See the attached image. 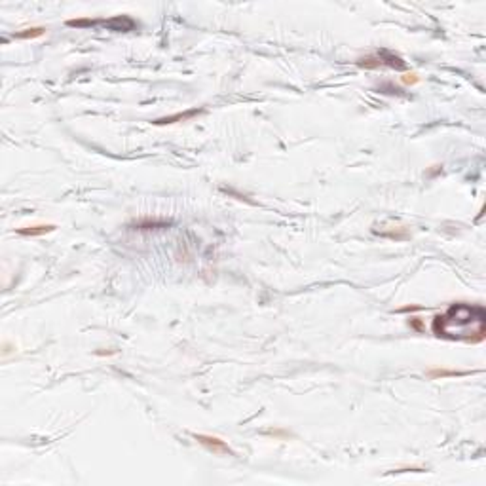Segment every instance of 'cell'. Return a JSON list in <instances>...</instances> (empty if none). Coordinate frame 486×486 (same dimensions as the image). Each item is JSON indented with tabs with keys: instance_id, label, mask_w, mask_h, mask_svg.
<instances>
[{
	"instance_id": "1",
	"label": "cell",
	"mask_w": 486,
	"mask_h": 486,
	"mask_svg": "<svg viewBox=\"0 0 486 486\" xmlns=\"http://www.w3.org/2000/svg\"><path fill=\"white\" fill-rule=\"evenodd\" d=\"M433 332L439 338L460 342L485 340L486 314L483 306L471 304H452L445 314H439L433 319Z\"/></svg>"
},
{
	"instance_id": "2",
	"label": "cell",
	"mask_w": 486,
	"mask_h": 486,
	"mask_svg": "<svg viewBox=\"0 0 486 486\" xmlns=\"http://www.w3.org/2000/svg\"><path fill=\"white\" fill-rule=\"evenodd\" d=\"M357 67H361V69H380V67H389V69H395V71H405V69H406V63H405L399 55L391 53L388 49H380V51L372 53V55H366V57L357 59Z\"/></svg>"
},
{
	"instance_id": "3",
	"label": "cell",
	"mask_w": 486,
	"mask_h": 486,
	"mask_svg": "<svg viewBox=\"0 0 486 486\" xmlns=\"http://www.w3.org/2000/svg\"><path fill=\"white\" fill-rule=\"evenodd\" d=\"M194 439L202 445V446H205L209 452H213V454H220V456L232 454L230 446L219 437H213V435H194Z\"/></svg>"
},
{
	"instance_id": "4",
	"label": "cell",
	"mask_w": 486,
	"mask_h": 486,
	"mask_svg": "<svg viewBox=\"0 0 486 486\" xmlns=\"http://www.w3.org/2000/svg\"><path fill=\"white\" fill-rule=\"evenodd\" d=\"M55 230L53 224H35V226H25V228H19L17 234L19 236H27V238H35V236H44V234H49V232Z\"/></svg>"
},
{
	"instance_id": "5",
	"label": "cell",
	"mask_w": 486,
	"mask_h": 486,
	"mask_svg": "<svg viewBox=\"0 0 486 486\" xmlns=\"http://www.w3.org/2000/svg\"><path fill=\"white\" fill-rule=\"evenodd\" d=\"M196 114H200V110L194 109V110H188V112H179V114H173V116H165V118H160L156 120L154 123L156 125H167V123H175V122H184V120H190L192 116Z\"/></svg>"
},
{
	"instance_id": "6",
	"label": "cell",
	"mask_w": 486,
	"mask_h": 486,
	"mask_svg": "<svg viewBox=\"0 0 486 486\" xmlns=\"http://www.w3.org/2000/svg\"><path fill=\"white\" fill-rule=\"evenodd\" d=\"M465 374H469V372H465V370H448V368H431L427 372V378L437 380V378H454V376H465Z\"/></svg>"
},
{
	"instance_id": "7",
	"label": "cell",
	"mask_w": 486,
	"mask_h": 486,
	"mask_svg": "<svg viewBox=\"0 0 486 486\" xmlns=\"http://www.w3.org/2000/svg\"><path fill=\"white\" fill-rule=\"evenodd\" d=\"M171 222L167 220H139L135 222V230H158V228H167Z\"/></svg>"
},
{
	"instance_id": "8",
	"label": "cell",
	"mask_w": 486,
	"mask_h": 486,
	"mask_svg": "<svg viewBox=\"0 0 486 486\" xmlns=\"http://www.w3.org/2000/svg\"><path fill=\"white\" fill-rule=\"evenodd\" d=\"M44 27H31V29H25L21 33H17L13 38H19V40H31V38H38L44 35Z\"/></svg>"
},
{
	"instance_id": "9",
	"label": "cell",
	"mask_w": 486,
	"mask_h": 486,
	"mask_svg": "<svg viewBox=\"0 0 486 486\" xmlns=\"http://www.w3.org/2000/svg\"><path fill=\"white\" fill-rule=\"evenodd\" d=\"M99 23H101L99 19H73V21H67L69 27H93V25Z\"/></svg>"
},
{
	"instance_id": "10",
	"label": "cell",
	"mask_w": 486,
	"mask_h": 486,
	"mask_svg": "<svg viewBox=\"0 0 486 486\" xmlns=\"http://www.w3.org/2000/svg\"><path fill=\"white\" fill-rule=\"evenodd\" d=\"M401 82L403 84H406V85H414V84H418V82H420V78H418V74L416 73H405L401 76Z\"/></svg>"
},
{
	"instance_id": "11",
	"label": "cell",
	"mask_w": 486,
	"mask_h": 486,
	"mask_svg": "<svg viewBox=\"0 0 486 486\" xmlns=\"http://www.w3.org/2000/svg\"><path fill=\"white\" fill-rule=\"evenodd\" d=\"M408 325H410V328L418 330V332L424 330V321H422L420 317H410V319H408Z\"/></svg>"
},
{
	"instance_id": "12",
	"label": "cell",
	"mask_w": 486,
	"mask_h": 486,
	"mask_svg": "<svg viewBox=\"0 0 486 486\" xmlns=\"http://www.w3.org/2000/svg\"><path fill=\"white\" fill-rule=\"evenodd\" d=\"M418 310H420L418 306H406V308H401L399 312H418Z\"/></svg>"
}]
</instances>
